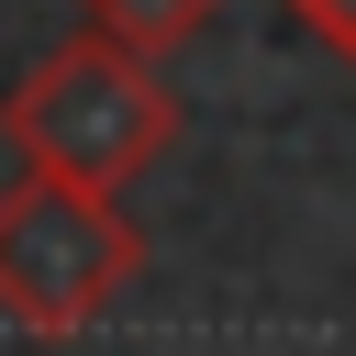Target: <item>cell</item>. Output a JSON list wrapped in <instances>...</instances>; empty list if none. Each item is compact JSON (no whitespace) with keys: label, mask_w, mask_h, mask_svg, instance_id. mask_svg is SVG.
Returning <instances> with one entry per match:
<instances>
[{"label":"cell","mask_w":356,"mask_h":356,"mask_svg":"<svg viewBox=\"0 0 356 356\" xmlns=\"http://www.w3.org/2000/svg\"><path fill=\"white\" fill-rule=\"evenodd\" d=\"M211 11H222V0H78V33H111L122 56H156V67H167Z\"/></svg>","instance_id":"obj_3"},{"label":"cell","mask_w":356,"mask_h":356,"mask_svg":"<svg viewBox=\"0 0 356 356\" xmlns=\"http://www.w3.org/2000/svg\"><path fill=\"white\" fill-rule=\"evenodd\" d=\"M134 278H145V234L122 222L111 189L44 178V167L0 189V312L22 334H89Z\"/></svg>","instance_id":"obj_2"},{"label":"cell","mask_w":356,"mask_h":356,"mask_svg":"<svg viewBox=\"0 0 356 356\" xmlns=\"http://www.w3.org/2000/svg\"><path fill=\"white\" fill-rule=\"evenodd\" d=\"M300 22H312V33H323L345 67H356V0H323V11H300Z\"/></svg>","instance_id":"obj_4"},{"label":"cell","mask_w":356,"mask_h":356,"mask_svg":"<svg viewBox=\"0 0 356 356\" xmlns=\"http://www.w3.org/2000/svg\"><path fill=\"white\" fill-rule=\"evenodd\" d=\"M289 11H323V0H289Z\"/></svg>","instance_id":"obj_5"},{"label":"cell","mask_w":356,"mask_h":356,"mask_svg":"<svg viewBox=\"0 0 356 356\" xmlns=\"http://www.w3.org/2000/svg\"><path fill=\"white\" fill-rule=\"evenodd\" d=\"M0 134L44 178L122 189L178 145V89L156 78V56H122L111 33H67L44 67H22V89L0 100Z\"/></svg>","instance_id":"obj_1"}]
</instances>
